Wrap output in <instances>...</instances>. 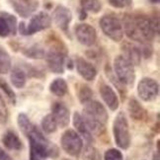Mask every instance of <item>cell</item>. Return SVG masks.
<instances>
[{"mask_svg": "<svg viewBox=\"0 0 160 160\" xmlns=\"http://www.w3.org/2000/svg\"><path fill=\"white\" fill-rule=\"evenodd\" d=\"M124 34L130 40L143 45L151 42L159 34V18L144 14H125L122 16Z\"/></svg>", "mask_w": 160, "mask_h": 160, "instance_id": "1", "label": "cell"}, {"mask_svg": "<svg viewBox=\"0 0 160 160\" xmlns=\"http://www.w3.org/2000/svg\"><path fill=\"white\" fill-rule=\"evenodd\" d=\"M81 116L91 133L100 137L106 132L109 116L106 108L100 102L91 100L84 104L83 114Z\"/></svg>", "mask_w": 160, "mask_h": 160, "instance_id": "3", "label": "cell"}, {"mask_svg": "<svg viewBox=\"0 0 160 160\" xmlns=\"http://www.w3.org/2000/svg\"><path fill=\"white\" fill-rule=\"evenodd\" d=\"M8 118H9L8 108L6 106L3 97L0 94V124L5 125L8 122Z\"/></svg>", "mask_w": 160, "mask_h": 160, "instance_id": "32", "label": "cell"}, {"mask_svg": "<svg viewBox=\"0 0 160 160\" xmlns=\"http://www.w3.org/2000/svg\"><path fill=\"white\" fill-rule=\"evenodd\" d=\"M86 18H87V12L84 11L83 9H80V12H79V19L80 20H85Z\"/></svg>", "mask_w": 160, "mask_h": 160, "instance_id": "37", "label": "cell"}, {"mask_svg": "<svg viewBox=\"0 0 160 160\" xmlns=\"http://www.w3.org/2000/svg\"><path fill=\"white\" fill-rule=\"evenodd\" d=\"M83 160H102V157L94 146L87 144L83 151Z\"/></svg>", "mask_w": 160, "mask_h": 160, "instance_id": "29", "label": "cell"}, {"mask_svg": "<svg viewBox=\"0 0 160 160\" xmlns=\"http://www.w3.org/2000/svg\"><path fill=\"white\" fill-rule=\"evenodd\" d=\"M0 14L3 15L6 19L8 20L10 26H11V30H12V35L15 36L17 31H18V22H17V18L12 15L10 13H7V12H0Z\"/></svg>", "mask_w": 160, "mask_h": 160, "instance_id": "34", "label": "cell"}, {"mask_svg": "<svg viewBox=\"0 0 160 160\" xmlns=\"http://www.w3.org/2000/svg\"><path fill=\"white\" fill-rule=\"evenodd\" d=\"M52 21H53V23L61 31L67 34L69 24L72 21V12L64 5H58L52 12Z\"/></svg>", "mask_w": 160, "mask_h": 160, "instance_id": "11", "label": "cell"}, {"mask_svg": "<svg viewBox=\"0 0 160 160\" xmlns=\"http://www.w3.org/2000/svg\"><path fill=\"white\" fill-rule=\"evenodd\" d=\"M45 58L51 71L58 74H62L67 58V50L61 40L52 38L50 41V48L46 52Z\"/></svg>", "mask_w": 160, "mask_h": 160, "instance_id": "4", "label": "cell"}, {"mask_svg": "<svg viewBox=\"0 0 160 160\" xmlns=\"http://www.w3.org/2000/svg\"><path fill=\"white\" fill-rule=\"evenodd\" d=\"M62 160H71V159H67V158H63Z\"/></svg>", "mask_w": 160, "mask_h": 160, "instance_id": "41", "label": "cell"}, {"mask_svg": "<svg viewBox=\"0 0 160 160\" xmlns=\"http://www.w3.org/2000/svg\"><path fill=\"white\" fill-rule=\"evenodd\" d=\"M104 160H124V156L119 149L110 148L104 153Z\"/></svg>", "mask_w": 160, "mask_h": 160, "instance_id": "33", "label": "cell"}, {"mask_svg": "<svg viewBox=\"0 0 160 160\" xmlns=\"http://www.w3.org/2000/svg\"><path fill=\"white\" fill-rule=\"evenodd\" d=\"M159 93L158 83L154 79L145 77L139 81L138 85V94L144 102H151L155 100Z\"/></svg>", "mask_w": 160, "mask_h": 160, "instance_id": "10", "label": "cell"}, {"mask_svg": "<svg viewBox=\"0 0 160 160\" xmlns=\"http://www.w3.org/2000/svg\"><path fill=\"white\" fill-rule=\"evenodd\" d=\"M46 50L44 47L39 44H34L23 50V54L29 58L33 59H42L46 57Z\"/></svg>", "mask_w": 160, "mask_h": 160, "instance_id": "22", "label": "cell"}, {"mask_svg": "<svg viewBox=\"0 0 160 160\" xmlns=\"http://www.w3.org/2000/svg\"><path fill=\"white\" fill-rule=\"evenodd\" d=\"M78 99L81 104H86L89 101L93 100V91L87 85H81L78 90Z\"/></svg>", "mask_w": 160, "mask_h": 160, "instance_id": "28", "label": "cell"}, {"mask_svg": "<svg viewBox=\"0 0 160 160\" xmlns=\"http://www.w3.org/2000/svg\"><path fill=\"white\" fill-rule=\"evenodd\" d=\"M128 111L130 117L135 122H142L147 119V111L140 105V103L135 98H131L128 101Z\"/></svg>", "mask_w": 160, "mask_h": 160, "instance_id": "17", "label": "cell"}, {"mask_svg": "<svg viewBox=\"0 0 160 160\" xmlns=\"http://www.w3.org/2000/svg\"><path fill=\"white\" fill-rule=\"evenodd\" d=\"M153 160H160V152L157 151L153 154Z\"/></svg>", "mask_w": 160, "mask_h": 160, "instance_id": "38", "label": "cell"}, {"mask_svg": "<svg viewBox=\"0 0 160 160\" xmlns=\"http://www.w3.org/2000/svg\"><path fill=\"white\" fill-rule=\"evenodd\" d=\"M149 1H150V3H152V4H158L160 0H149Z\"/></svg>", "mask_w": 160, "mask_h": 160, "instance_id": "40", "label": "cell"}, {"mask_svg": "<svg viewBox=\"0 0 160 160\" xmlns=\"http://www.w3.org/2000/svg\"><path fill=\"white\" fill-rule=\"evenodd\" d=\"M52 25V17L47 12L41 11L31 17L29 23L21 22L18 25V31L23 36H32L36 33L48 29Z\"/></svg>", "mask_w": 160, "mask_h": 160, "instance_id": "5", "label": "cell"}, {"mask_svg": "<svg viewBox=\"0 0 160 160\" xmlns=\"http://www.w3.org/2000/svg\"><path fill=\"white\" fill-rule=\"evenodd\" d=\"M9 35H12L10 24L3 15L0 14V37L1 38H6Z\"/></svg>", "mask_w": 160, "mask_h": 160, "instance_id": "31", "label": "cell"}, {"mask_svg": "<svg viewBox=\"0 0 160 160\" xmlns=\"http://www.w3.org/2000/svg\"><path fill=\"white\" fill-rule=\"evenodd\" d=\"M114 70L119 82L124 86H132L135 80L134 66L122 55L114 59Z\"/></svg>", "mask_w": 160, "mask_h": 160, "instance_id": "8", "label": "cell"}, {"mask_svg": "<svg viewBox=\"0 0 160 160\" xmlns=\"http://www.w3.org/2000/svg\"><path fill=\"white\" fill-rule=\"evenodd\" d=\"M18 1H20L24 4H31V3H33L34 1H36V0H18Z\"/></svg>", "mask_w": 160, "mask_h": 160, "instance_id": "39", "label": "cell"}, {"mask_svg": "<svg viewBox=\"0 0 160 160\" xmlns=\"http://www.w3.org/2000/svg\"><path fill=\"white\" fill-rule=\"evenodd\" d=\"M99 25L104 35L113 42H119L124 38L122 24L117 16L113 14L104 15L99 21Z\"/></svg>", "mask_w": 160, "mask_h": 160, "instance_id": "7", "label": "cell"}, {"mask_svg": "<svg viewBox=\"0 0 160 160\" xmlns=\"http://www.w3.org/2000/svg\"><path fill=\"white\" fill-rule=\"evenodd\" d=\"M108 2L112 7L119 9L128 8L132 5V0H108Z\"/></svg>", "mask_w": 160, "mask_h": 160, "instance_id": "35", "label": "cell"}, {"mask_svg": "<svg viewBox=\"0 0 160 160\" xmlns=\"http://www.w3.org/2000/svg\"><path fill=\"white\" fill-rule=\"evenodd\" d=\"M113 133L117 145L122 149H128L131 145V132L128 122L124 112L117 115L113 124Z\"/></svg>", "mask_w": 160, "mask_h": 160, "instance_id": "6", "label": "cell"}, {"mask_svg": "<svg viewBox=\"0 0 160 160\" xmlns=\"http://www.w3.org/2000/svg\"><path fill=\"white\" fill-rule=\"evenodd\" d=\"M77 72L83 79L87 81H93L97 76V69L95 66L90 63L89 61L84 59L83 58H77L75 60V64Z\"/></svg>", "mask_w": 160, "mask_h": 160, "instance_id": "15", "label": "cell"}, {"mask_svg": "<svg viewBox=\"0 0 160 160\" xmlns=\"http://www.w3.org/2000/svg\"><path fill=\"white\" fill-rule=\"evenodd\" d=\"M8 1L12 5V7L14 8V10L23 18H28L39 7L38 0H36V1H34L31 4H24L20 1H18V0H8Z\"/></svg>", "mask_w": 160, "mask_h": 160, "instance_id": "19", "label": "cell"}, {"mask_svg": "<svg viewBox=\"0 0 160 160\" xmlns=\"http://www.w3.org/2000/svg\"><path fill=\"white\" fill-rule=\"evenodd\" d=\"M52 115L60 128H64L69 125L70 113L63 103L54 102L52 105Z\"/></svg>", "mask_w": 160, "mask_h": 160, "instance_id": "13", "label": "cell"}, {"mask_svg": "<svg viewBox=\"0 0 160 160\" xmlns=\"http://www.w3.org/2000/svg\"><path fill=\"white\" fill-rule=\"evenodd\" d=\"M26 137L30 142V160H44L48 157L54 159L58 156V147L48 140L37 126H33Z\"/></svg>", "mask_w": 160, "mask_h": 160, "instance_id": "2", "label": "cell"}, {"mask_svg": "<svg viewBox=\"0 0 160 160\" xmlns=\"http://www.w3.org/2000/svg\"><path fill=\"white\" fill-rule=\"evenodd\" d=\"M2 143L6 148L10 150H21L23 148V143L20 138L13 131H8L4 133L2 138Z\"/></svg>", "mask_w": 160, "mask_h": 160, "instance_id": "20", "label": "cell"}, {"mask_svg": "<svg viewBox=\"0 0 160 160\" xmlns=\"http://www.w3.org/2000/svg\"><path fill=\"white\" fill-rule=\"evenodd\" d=\"M122 57L127 58L133 66L140 64L142 54H141L139 46H137L131 42H125L122 45Z\"/></svg>", "mask_w": 160, "mask_h": 160, "instance_id": "14", "label": "cell"}, {"mask_svg": "<svg viewBox=\"0 0 160 160\" xmlns=\"http://www.w3.org/2000/svg\"><path fill=\"white\" fill-rule=\"evenodd\" d=\"M60 144L62 149L72 157H79L83 151V140L73 130H67L63 132L60 139Z\"/></svg>", "mask_w": 160, "mask_h": 160, "instance_id": "9", "label": "cell"}, {"mask_svg": "<svg viewBox=\"0 0 160 160\" xmlns=\"http://www.w3.org/2000/svg\"><path fill=\"white\" fill-rule=\"evenodd\" d=\"M17 122H18V126H19L21 132L25 135L29 132V131L34 126L33 122H31L30 119L28 118V116L26 114H24V113H21V114L18 115Z\"/></svg>", "mask_w": 160, "mask_h": 160, "instance_id": "27", "label": "cell"}, {"mask_svg": "<svg viewBox=\"0 0 160 160\" xmlns=\"http://www.w3.org/2000/svg\"><path fill=\"white\" fill-rule=\"evenodd\" d=\"M0 88H1V90L5 93V95L7 96L9 101L13 104V105H15L16 104V94L13 91V89L10 87V85L6 82L4 79H0Z\"/></svg>", "mask_w": 160, "mask_h": 160, "instance_id": "30", "label": "cell"}, {"mask_svg": "<svg viewBox=\"0 0 160 160\" xmlns=\"http://www.w3.org/2000/svg\"><path fill=\"white\" fill-rule=\"evenodd\" d=\"M75 36L77 41L85 47H92L97 40V32L89 24H79L75 27Z\"/></svg>", "mask_w": 160, "mask_h": 160, "instance_id": "12", "label": "cell"}, {"mask_svg": "<svg viewBox=\"0 0 160 160\" xmlns=\"http://www.w3.org/2000/svg\"><path fill=\"white\" fill-rule=\"evenodd\" d=\"M50 91L55 96L63 97L68 91V86L63 78H57L51 83Z\"/></svg>", "mask_w": 160, "mask_h": 160, "instance_id": "23", "label": "cell"}, {"mask_svg": "<svg viewBox=\"0 0 160 160\" xmlns=\"http://www.w3.org/2000/svg\"><path fill=\"white\" fill-rule=\"evenodd\" d=\"M81 9L92 14H97L102 10V3L100 0H80Z\"/></svg>", "mask_w": 160, "mask_h": 160, "instance_id": "24", "label": "cell"}, {"mask_svg": "<svg viewBox=\"0 0 160 160\" xmlns=\"http://www.w3.org/2000/svg\"><path fill=\"white\" fill-rule=\"evenodd\" d=\"M100 95L102 97L103 101L105 102V104L108 106V108L111 111H116L119 108V98L117 96L116 92L113 90V88L109 86L108 84L102 83L100 85Z\"/></svg>", "mask_w": 160, "mask_h": 160, "instance_id": "16", "label": "cell"}, {"mask_svg": "<svg viewBox=\"0 0 160 160\" xmlns=\"http://www.w3.org/2000/svg\"><path fill=\"white\" fill-rule=\"evenodd\" d=\"M73 126L74 128H76V131L78 132L77 133L87 141L88 144L91 143L93 141V135H92L91 132L89 131V128L86 126L85 122L82 118L81 114H79L78 112H75L73 114Z\"/></svg>", "mask_w": 160, "mask_h": 160, "instance_id": "18", "label": "cell"}, {"mask_svg": "<svg viewBox=\"0 0 160 160\" xmlns=\"http://www.w3.org/2000/svg\"><path fill=\"white\" fill-rule=\"evenodd\" d=\"M41 126L42 132H45L46 133H53L57 132L58 128L57 122H55L52 114H48L46 117H44V119L42 120Z\"/></svg>", "mask_w": 160, "mask_h": 160, "instance_id": "26", "label": "cell"}, {"mask_svg": "<svg viewBox=\"0 0 160 160\" xmlns=\"http://www.w3.org/2000/svg\"><path fill=\"white\" fill-rule=\"evenodd\" d=\"M10 79H11V82L13 84L14 87H16L18 89L23 88L27 82V73H26L25 69H23L22 67L15 66L11 71Z\"/></svg>", "mask_w": 160, "mask_h": 160, "instance_id": "21", "label": "cell"}, {"mask_svg": "<svg viewBox=\"0 0 160 160\" xmlns=\"http://www.w3.org/2000/svg\"><path fill=\"white\" fill-rule=\"evenodd\" d=\"M0 160H14V159L0 146Z\"/></svg>", "mask_w": 160, "mask_h": 160, "instance_id": "36", "label": "cell"}, {"mask_svg": "<svg viewBox=\"0 0 160 160\" xmlns=\"http://www.w3.org/2000/svg\"><path fill=\"white\" fill-rule=\"evenodd\" d=\"M11 68V58L8 52L0 46V74H6Z\"/></svg>", "mask_w": 160, "mask_h": 160, "instance_id": "25", "label": "cell"}]
</instances>
